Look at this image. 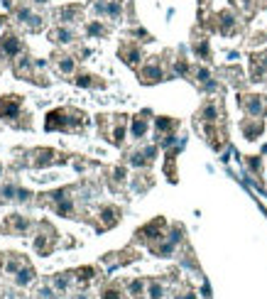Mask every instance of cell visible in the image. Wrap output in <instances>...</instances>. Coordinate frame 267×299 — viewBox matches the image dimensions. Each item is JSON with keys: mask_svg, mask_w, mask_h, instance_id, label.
I'll return each mask as SVG.
<instances>
[{"mask_svg": "<svg viewBox=\"0 0 267 299\" xmlns=\"http://www.w3.org/2000/svg\"><path fill=\"white\" fill-rule=\"evenodd\" d=\"M74 275H76L78 282H91V280H93V275H96V267H91V265L78 267V270L74 272Z\"/></svg>", "mask_w": 267, "mask_h": 299, "instance_id": "obj_28", "label": "cell"}, {"mask_svg": "<svg viewBox=\"0 0 267 299\" xmlns=\"http://www.w3.org/2000/svg\"><path fill=\"white\" fill-rule=\"evenodd\" d=\"M238 103L250 118H265L267 115V101L260 93H245V96L238 98Z\"/></svg>", "mask_w": 267, "mask_h": 299, "instance_id": "obj_4", "label": "cell"}, {"mask_svg": "<svg viewBox=\"0 0 267 299\" xmlns=\"http://www.w3.org/2000/svg\"><path fill=\"white\" fill-rule=\"evenodd\" d=\"M5 228H8L10 233H25L27 228H30V221L23 218L20 213H10V216H8V221H5Z\"/></svg>", "mask_w": 267, "mask_h": 299, "instance_id": "obj_19", "label": "cell"}, {"mask_svg": "<svg viewBox=\"0 0 267 299\" xmlns=\"http://www.w3.org/2000/svg\"><path fill=\"white\" fill-rule=\"evenodd\" d=\"M267 74V52H255L250 56V76L253 81H262Z\"/></svg>", "mask_w": 267, "mask_h": 299, "instance_id": "obj_14", "label": "cell"}, {"mask_svg": "<svg viewBox=\"0 0 267 299\" xmlns=\"http://www.w3.org/2000/svg\"><path fill=\"white\" fill-rule=\"evenodd\" d=\"M213 20H216L213 27H216L221 34H225V37H228V34H233L235 30H238V20H235V15L231 10H221Z\"/></svg>", "mask_w": 267, "mask_h": 299, "instance_id": "obj_8", "label": "cell"}, {"mask_svg": "<svg viewBox=\"0 0 267 299\" xmlns=\"http://www.w3.org/2000/svg\"><path fill=\"white\" fill-rule=\"evenodd\" d=\"M76 12H78V8H76V5H71V8H64V10H59V17H61V20H71Z\"/></svg>", "mask_w": 267, "mask_h": 299, "instance_id": "obj_36", "label": "cell"}, {"mask_svg": "<svg viewBox=\"0 0 267 299\" xmlns=\"http://www.w3.org/2000/svg\"><path fill=\"white\" fill-rule=\"evenodd\" d=\"M0 172H3V167H0Z\"/></svg>", "mask_w": 267, "mask_h": 299, "instance_id": "obj_44", "label": "cell"}, {"mask_svg": "<svg viewBox=\"0 0 267 299\" xmlns=\"http://www.w3.org/2000/svg\"><path fill=\"white\" fill-rule=\"evenodd\" d=\"M20 111H23V98L20 96H3L0 98V115L5 118V121H15V118H20Z\"/></svg>", "mask_w": 267, "mask_h": 299, "instance_id": "obj_7", "label": "cell"}, {"mask_svg": "<svg viewBox=\"0 0 267 299\" xmlns=\"http://www.w3.org/2000/svg\"><path fill=\"white\" fill-rule=\"evenodd\" d=\"M147 113H140V115H135L133 118V125H130V133H133L135 140H140V137H145L147 135Z\"/></svg>", "mask_w": 267, "mask_h": 299, "instance_id": "obj_21", "label": "cell"}, {"mask_svg": "<svg viewBox=\"0 0 267 299\" xmlns=\"http://www.w3.org/2000/svg\"><path fill=\"white\" fill-rule=\"evenodd\" d=\"M177 299H196L194 292H184V294H177Z\"/></svg>", "mask_w": 267, "mask_h": 299, "instance_id": "obj_42", "label": "cell"}, {"mask_svg": "<svg viewBox=\"0 0 267 299\" xmlns=\"http://www.w3.org/2000/svg\"><path fill=\"white\" fill-rule=\"evenodd\" d=\"M49 201L54 204V211L59 216H69V218H74V199H71V189H56L52 194H47Z\"/></svg>", "mask_w": 267, "mask_h": 299, "instance_id": "obj_5", "label": "cell"}, {"mask_svg": "<svg viewBox=\"0 0 267 299\" xmlns=\"http://www.w3.org/2000/svg\"><path fill=\"white\" fill-rule=\"evenodd\" d=\"M155 155H157V147L155 145H150V147H145V150L130 155V165L133 167H150L152 162H155Z\"/></svg>", "mask_w": 267, "mask_h": 299, "instance_id": "obj_17", "label": "cell"}, {"mask_svg": "<svg viewBox=\"0 0 267 299\" xmlns=\"http://www.w3.org/2000/svg\"><path fill=\"white\" fill-rule=\"evenodd\" d=\"M111 118H113V128L103 130V133H106V137L113 145H122V140H125V118L128 115H111Z\"/></svg>", "mask_w": 267, "mask_h": 299, "instance_id": "obj_12", "label": "cell"}, {"mask_svg": "<svg viewBox=\"0 0 267 299\" xmlns=\"http://www.w3.org/2000/svg\"><path fill=\"white\" fill-rule=\"evenodd\" d=\"M17 17H20V23H30L32 20V12L27 10V8H20L17 10Z\"/></svg>", "mask_w": 267, "mask_h": 299, "instance_id": "obj_37", "label": "cell"}, {"mask_svg": "<svg viewBox=\"0 0 267 299\" xmlns=\"http://www.w3.org/2000/svg\"><path fill=\"white\" fill-rule=\"evenodd\" d=\"M93 10L98 12V15H106V17L115 20V17L122 15V5H120V0H96Z\"/></svg>", "mask_w": 267, "mask_h": 299, "instance_id": "obj_15", "label": "cell"}, {"mask_svg": "<svg viewBox=\"0 0 267 299\" xmlns=\"http://www.w3.org/2000/svg\"><path fill=\"white\" fill-rule=\"evenodd\" d=\"M137 76H140V84H145V86H152V84H159L162 78H165V69L159 62H147L145 67L137 71Z\"/></svg>", "mask_w": 267, "mask_h": 299, "instance_id": "obj_6", "label": "cell"}, {"mask_svg": "<svg viewBox=\"0 0 267 299\" xmlns=\"http://www.w3.org/2000/svg\"><path fill=\"white\" fill-rule=\"evenodd\" d=\"M23 52V42L15 37V34H3L0 37V54L3 56H8V59H12V56H17Z\"/></svg>", "mask_w": 267, "mask_h": 299, "instance_id": "obj_10", "label": "cell"}, {"mask_svg": "<svg viewBox=\"0 0 267 299\" xmlns=\"http://www.w3.org/2000/svg\"><path fill=\"white\" fill-rule=\"evenodd\" d=\"M30 196H32V191H30V189H17V199L20 201H30Z\"/></svg>", "mask_w": 267, "mask_h": 299, "instance_id": "obj_39", "label": "cell"}, {"mask_svg": "<svg viewBox=\"0 0 267 299\" xmlns=\"http://www.w3.org/2000/svg\"><path fill=\"white\" fill-rule=\"evenodd\" d=\"M54 241H56L54 233H52V235H39V238L34 241V248H37L42 255H49L52 253V248H54Z\"/></svg>", "mask_w": 267, "mask_h": 299, "instance_id": "obj_22", "label": "cell"}, {"mask_svg": "<svg viewBox=\"0 0 267 299\" xmlns=\"http://www.w3.org/2000/svg\"><path fill=\"white\" fill-rule=\"evenodd\" d=\"M174 74L187 76V74H189V62H187V59H177V62H174Z\"/></svg>", "mask_w": 267, "mask_h": 299, "instance_id": "obj_34", "label": "cell"}, {"mask_svg": "<svg viewBox=\"0 0 267 299\" xmlns=\"http://www.w3.org/2000/svg\"><path fill=\"white\" fill-rule=\"evenodd\" d=\"M199 118L203 121V125H216V123H218V106H216L213 101H209V103L201 108Z\"/></svg>", "mask_w": 267, "mask_h": 299, "instance_id": "obj_20", "label": "cell"}, {"mask_svg": "<svg viewBox=\"0 0 267 299\" xmlns=\"http://www.w3.org/2000/svg\"><path fill=\"white\" fill-rule=\"evenodd\" d=\"M167 218L165 216H157V218H152L150 223H145L142 228H137V241H142V243H147V245H155V243H159L165 235H167Z\"/></svg>", "mask_w": 267, "mask_h": 299, "instance_id": "obj_2", "label": "cell"}, {"mask_svg": "<svg viewBox=\"0 0 267 299\" xmlns=\"http://www.w3.org/2000/svg\"><path fill=\"white\" fill-rule=\"evenodd\" d=\"M54 285H56V289H67L69 287V277L67 275H59L54 280Z\"/></svg>", "mask_w": 267, "mask_h": 299, "instance_id": "obj_38", "label": "cell"}, {"mask_svg": "<svg viewBox=\"0 0 267 299\" xmlns=\"http://www.w3.org/2000/svg\"><path fill=\"white\" fill-rule=\"evenodd\" d=\"M34 3H39V5H42V3H47V0H34Z\"/></svg>", "mask_w": 267, "mask_h": 299, "instance_id": "obj_43", "label": "cell"}, {"mask_svg": "<svg viewBox=\"0 0 267 299\" xmlns=\"http://www.w3.org/2000/svg\"><path fill=\"white\" fill-rule=\"evenodd\" d=\"M177 118H169V115H159L155 118V128H157V137L162 140V137H167V135H174L177 130Z\"/></svg>", "mask_w": 267, "mask_h": 299, "instance_id": "obj_18", "label": "cell"}, {"mask_svg": "<svg viewBox=\"0 0 267 299\" xmlns=\"http://www.w3.org/2000/svg\"><path fill=\"white\" fill-rule=\"evenodd\" d=\"M74 84L81 86V89H93V86H103V81H98L96 76H91V74H78L74 78Z\"/></svg>", "mask_w": 267, "mask_h": 299, "instance_id": "obj_23", "label": "cell"}, {"mask_svg": "<svg viewBox=\"0 0 267 299\" xmlns=\"http://www.w3.org/2000/svg\"><path fill=\"white\" fill-rule=\"evenodd\" d=\"M52 39H54V42H61V45H69V42L74 39V32H71V30H54V32H52Z\"/></svg>", "mask_w": 267, "mask_h": 299, "instance_id": "obj_31", "label": "cell"}, {"mask_svg": "<svg viewBox=\"0 0 267 299\" xmlns=\"http://www.w3.org/2000/svg\"><path fill=\"white\" fill-rule=\"evenodd\" d=\"M245 165H248V169H250L253 174H260V172H262V160L257 155H248L245 157Z\"/></svg>", "mask_w": 267, "mask_h": 299, "instance_id": "obj_29", "label": "cell"}, {"mask_svg": "<svg viewBox=\"0 0 267 299\" xmlns=\"http://www.w3.org/2000/svg\"><path fill=\"white\" fill-rule=\"evenodd\" d=\"M194 52L199 59H209L211 56V47H209V39L206 37H199L196 42H194Z\"/></svg>", "mask_w": 267, "mask_h": 299, "instance_id": "obj_25", "label": "cell"}, {"mask_svg": "<svg viewBox=\"0 0 267 299\" xmlns=\"http://www.w3.org/2000/svg\"><path fill=\"white\" fill-rule=\"evenodd\" d=\"M100 299H122V294L118 287H106L100 292Z\"/></svg>", "mask_w": 267, "mask_h": 299, "instance_id": "obj_35", "label": "cell"}, {"mask_svg": "<svg viewBox=\"0 0 267 299\" xmlns=\"http://www.w3.org/2000/svg\"><path fill=\"white\" fill-rule=\"evenodd\" d=\"M240 130H243V137L245 140H257L260 135H262V130H265V123H262V118H248V121L240 123Z\"/></svg>", "mask_w": 267, "mask_h": 299, "instance_id": "obj_13", "label": "cell"}, {"mask_svg": "<svg viewBox=\"0 0 267 299\" xmlns=\"http://www.w3.org/2000/svg\"><path fill=\"white\" fill-rule=\"evenodd\" d=\"M84 121H86L84 111H76V108H54V111L47 113L45 128L49 133H54V130H74V128H81Z\"/></svg>", "mask_w": 267, "mask_h": 299, "instance_id": "obj_1", "label": "cell"}, {"mask_svg": "<svg viewBox=\"0 0 267 299\" xmlns=\"http://www.w3.org/2000/svg\"><path fill=\"white\" fill-rule=\"evenodd\" d=\"M147 294H150V299H162V294H165L162 282H159V280H150V282H147Z\"/></svg>", "mask_w": 267, "mask_h": 299, "instance_id": "obj_26", "label": "cell"}, {"mask_svg": "<svg viewBox=\"0 0 267 299\" xmlns=\"http://www.w3.org/2000/svg\"><path fill=\"white\" fill-rule=\"evenodd\" d=\"M120 223V209L118 206H103L100 209V231H108L113 226H118Z\"/></svg>", "mask_w": 267, "mask_h": 299, "instance_id": "obj_16", "label": "cell"}, {"mask_svg": "<svg viewBox=\"0 0 267 299\" xmlns=\"http://www.w3.org/2000/svg\"><path fill=\"white\" fill-rule=\"evenodd\" d=\"M86 32H89L91 37H106V34H108V27L93 20V23H89V27H86Z\"/></svg>", "mask_w": 267, "mask_h": 299, "instance_id": "obj_30", "label": "cell"}, {"mask_svg": "<svg viewBox=\"0 0 267 299\" xmlns=\"http://www.w3.org/2000/svg\"><path fill=\"white\" fill-rule=\"evenodd\" d=\"M59 162H67V157L59 155L56 150H49V147H45V150H37V152H34V160H32V165H34V167L59 165Z\"/></svg>", "mask_w": 267, "mask_h": 299, "instance_id": "obj_9", "label": "cell"}, {"mask_svg": "<svg viewBox=\"0 0 267 299\" xmlns=\"http://www.w3.org/2000/svg\"><path fill=\"white\" fill-rule=\"evenodd\" d=\"M128 289H130V294H133L135 299H140L145 294V280H130V282H128Z\"/></svg>", "mask_w": 267, "mask_h": 299, "instance_id": "obj_27", "label": "cell"}, {"mask_svg": "<svg viewBox=\"0 0 267 299\" xmlns=\"http://www.w3.org/2000/svg\"><path fill=\"white\" fill-rule=\"evenodd\" d=\"M181 235H184V228L177 223V226H174V228H172V231H169L159 243L150 245V250H152L155 255H159V257H169V255L177 250V245L181 243Z\"/></svg>", "mask_w": 267, "mask_h": 299, "instance_id": "obj_3", "label": "cell"}, {"mask_svg": "<svg viewBox=\"0 0 267 299\" xmlns=\"http://www.w3.org/2000/svg\"><path fill=\"white\" fill-rule=\"evenodd\" d=\"M15 275H17V277H15V282L25 287V285H30V282L34 280V270L30 265H23L20 270H17V272H15Z\"/></svg>", "mask_w": 267, "mask_h": 299, "instance_id": "obj_24", "label": "cell"}, {"mask_svg": "<svg viewBox=\"0 0 267 299\" xmlns=\"http://www.w3.org/2000/svg\"><path fill=\"white\" fill-rule=\"evenodd\" d=\"M37 294H39V299H54V294H52V289L49 287H42Z\"/></svg>", "mask_w": 267, "mask_h": 299, "instance_id": "obj_41", "label": "cell"}, {"mask_svg": "<svg viewBox=\"0 0 267 299\" xmlns=\"http://www.w3.org/2000/svg\"><path fill=\"white\" fill-rule=\"evenodd\" d=\"M118 56H120L122 62L128 64V67L137 69V64H140V59H142V52H140V47L133 45V42H125V45L118 49Z\"/></svg>", "mask_w": 267, "mask_h": 299, "instance_id": "obj_11", "label": "cell"}, {"mask_svg": "<svg viewBox=\"0 0 267 299\" xmlns=\"http://www.w3.org/2000/svg\"><path fill=\"white\" fill-rule=\"evenodd\" d=\"M74 67H76V62H74L71 56H61V59H59V71H61V74H71Z\"/></svg>", "mask_w": 267, "mask_h": 299, "instance_id": "obj_32", "label": "cell"}, {"mask_svg": "<svg viewBox=\"0 0 267 299\" xmlns=\"http://www.w3.org/2000/svg\"><path fill=\"white\" fill-rule=\"evenodd\" d=\"M113 179H115V182H122V179H125V167H115V172H113Z\"/></svg>", "mask_w": 267, "mask_h": 299, "instance_id": "obj_40", "label": "cell"}, {"mask_svg": "<svg viewBox=\"0 0 267 299\" xmlns=\"http://www.w3.org/2000/svg\"><path fill=\"white\" fill-rule=\"evenodd\" d=\"M0 196H3V201L17 199V187H12V184H5V187L0 189Z\"/></svg>", "mask_w": 267, "mask_h": 299, "instance_id": "obj_33", "label": "cell"}]
</instances>
